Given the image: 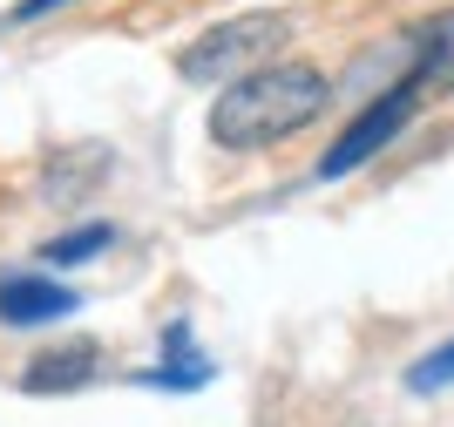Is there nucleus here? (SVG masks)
Here are the masks:
<instances>
[{
  "instance_id": "nucleus-3",
  "label": "nucleus",
  "mask_w": 454,
  "mask_h": 427,
  "mask_svg": "<svg viewBox=\"0 0 454 427\" xmlns=\"http://www.w3.org/2000/svg\"><path fill=\"white\" fill-rule=\"evenodd\" d=\"M420 95H427L420 82H400V89H387V95H380L373 109H360V123H353V130H346L340 143H333V149L319 156V177L333 184V177H353L360 163H373L380 149H387V143H394L400 130H407V123H414Z\"/></svg>"
},
{
  "instance_id": "nucleus-4",
  "label": "nucleus",
  "mask_w": 454,
  "mask_h": 427,
  "mask_svg": "<svg viewBox=\"0 0 454 427\" xmlns=\"http://www.w3.org/2000/svg\"><path fill=\"white\" fill-rule=\"evenodd\" d=\"M95 373H102V353H95L89 339H75V346H55V353L27 360L20 387L27 393H75V387H89Z\"/></svg>"
},
{
  "instance_id": "nucleus-6",
  "label": "nucleus",
  "mask_w": 454,
  "mask_h": 427,
  "mask_svg": "<svg viewBox=\"0 0 454 427\" xmlns=\"http://www.w3.org/2000/svg\"><path fill=\"white\" fill-rule=\"evenodd\" d=\"M163 346H170V367L136 373V387H176V393H190V387H204V380H210V360L190 353V326H170V333H163Z\"/></svg>"
},
{
  "instance_id": "nucleus-8",
  "label": "nucleus",
  "mask_w": 454,
  "mask_h": 427,
  "mask_svg": "<svg viewBox=\"0 0 454 427\" xmlns=\"http://www.w3.org/2000/svg\"><path fill=\"white\" fill-rule=\"evenodd\" d=\"M109 244H115L109 224H89V231H68V238H48V265H75L89 251H109Z\"/></svg>"
},
{
  "instance_id": "nucleus-1",
  "label": "nucleus",
  "mask_w": 454,
  "mask_h": 427,
  "mask_svg": "<svg viewBox=\"0 0 454 427\" xmlns=\"http://www.w3.org/2000/svg\"><path fill=\"white\" fill-rule=\"evenodd\" d=\"M325 95H333V82H325L312 61L251 68L210 102V136L224 149H271V143H285V136H299L305 123H319Z\"/></svg>"
},
{
  "instance_id": "nucleus-5",
  "label": "nucleus",
  "mask_w": 454,
  "mask_h": 427,
  "mask_svg": "<svg viewBox=\"0 0 454 427\" xmlns=\"http://www.w3.org/2000/svg\"><path fill=\"white\" fill-rule=\"evenodd\" d=\"M75 312V292L48 279H0V319L7 326H48V319Z\"/></svg>"
},
{
  "instance_id": "nucleus-7",
  "label": "nucleus",
  "mask_w": 454,
  "mask_h": 427,
  "mask_svg": "<svg viewBox=\"0 0 454 427\" xmlns=\"http://www.w3.org/2000/svg\"><path fill=\"white\" fill-rule=\"evenodd\" d=\"M414 82H420V89H454V7L420 28V68H414Z\"/></svg>"
},
{
  "instance_id": "nucleus-9",
  "label": "nucleus",
  "mask_w": 454,
  "mask_h": 427,
  "mask_svg": "<svg viewBox=\"0 0 454 427\" xmlns=\"http://www.w3.org/2000/svg\"><path fill=\"white\" fill-rule=\"evenodd\" d=\"M407 387H414V393H441V387H454V339H448V346H434L427 360H414V367H407Z\"/></svg>"
},
{
  "instance_id": "nucleus-10",
  "label": "nucleus",
  "mask_w": 454,
  "mask_h": 427,
  "mask_svg": "<svg viewBox=\"0 0 454 427\" xmlns=\"http://www.w3.org/2000/svg\"><path fill=\"white\" fill-rule=\"evenodd\" d=\"M55 7H68V0H20L14 20H41V14H55Z\"/></svg>"
},
{
  "instance_id": "nucleus-2",
  "label": "nucleus",
  "mask_w": 454,
  "mask_h": 427,
  "mask_svg": "<svg viewBox=\"0 0 454 427\" xmlns=\"http://www.w3.org/2000/svg\"><path fill=\"white\" fill-rule=\"evenodd\" d=\"M278 48H285L278 14H238V20H217L210 35L190 41L176 55V68H184V82H238V75L265 68Z\"/></svg>"
}]
</instances>
